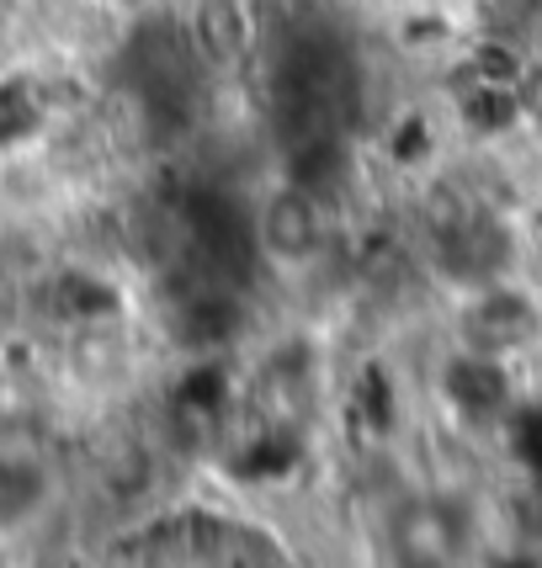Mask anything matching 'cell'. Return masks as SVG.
<instances>
[{"mask_svg": "<svg viewBox=\"0 0 542 568\" xmlns=\"http://www.w3.org/2000/svg\"><path fill=\"white\" fill-rule=\"evenodd\" d=\"M245 11L234 0H208L202 6V43L213 59H240L245 53Z\"/></svg>", "mask_w": 542, "mask_h": 568, "instance_id": "4", "label": "cell"}, {"mask_svg": "<svg viewBox=\"0 0 542 568\" xmlns=\"http://www.w3.org/2000/svg\"><path fill=\"white\" fill-rule=\"evenodd\" d=\"M324 240L320 207L309 197V186H288L267 202L261 213V245L277 255V261H309Z\"/></svg>", "mask_w": 542, "mask_h": 568, "instance_id": "2", "label": "cell"}, {"mask_svg": "<svg viewBox=\"0 0 542 568\" xmlns=\"http://www.w3.org/2000/svg\"><path fill=\"white\" fill-rule=\"evenodd\" d=\"M463 329H469V341L479 351H505V346H521V341L532 335V314H526V303H516L511 293H490L469 314Z\"/></svg>", "mask_w": 542, "mask_h": 568, "instance_id": "3", "label": "cell"}, {"mask_svg": "<svg viewBox=\"0 0 542 568\" xmlns=\"http://www.w3.org/2000/svg\"><path fill=\"white\" fill-rule=\"evenodd\" d=\"M469 542L473 526L452 499H404L389 516V552L399 564H452V558L469 552Z\"/></svg>", "mask_w": 542, "mask_h": 568, "instance_id": "1", "label": "cell"}, {"mask_svg": "<svg viewBox=\"0 0 542 568\" xmlns=\"http://www.w3.org/2000/svg\"><path fill=\"white\" fill-rule=\"evenodd\" d=\"M38 495H43V478L38 473L22 468V463H0V526L27 516L38 505Z\"/></svg>", "mask_w": 542, "mask_h": 568, "instance_id": "5", "label": "cell"}]
</instances>
